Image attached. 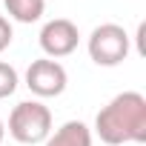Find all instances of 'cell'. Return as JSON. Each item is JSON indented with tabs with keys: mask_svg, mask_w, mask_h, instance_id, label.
Masks as SVG:
<instances>
[{
	"mask_svg": "<svg viewBox=\"0 0 146 146\" xmlns=\"http://www.w3.org/2000/svg\"><path fill=\"white\" fill-rule=\"evenodd\" d=\"M66 83H69V75H66L63 63H57L52 57L32 60V66L26 69V86L37 98H57V95H63Z\"/></svg>",
	"mask_w": 146,
	"mask_h": 146,
	"instance_id": "4",
	"label": "cell"
},
{
	"mask_svg": "<svg viewBox=\"0 0 146 146\" xmlns=\"http://www.w3.org/2000/svg\"><path fill=\"white\" fill-rule=\"evenodd\" d=\"M43 143L46 146H92V129L83 120H66Z\"/></svg>",
	"mask_w": 146,
	"mask_h": 146,
	"instance_id": "6",
	"label": "cell"
},
{
	"mask_svg": "<svg viewBox=\"0 0 146 146\" xmlns=\"http://www.w3.org/2000/svg\"><path fill=\"white\" fill-rule=\"evenodd\" d=\"M17 72H15V66H9V63H3L0 60V100L3 98H9V95H15L17 92Z\"/></svg>",
	"mask_w": 146,
	"mask_h": 146,
	"instance_id": "8",
	"label": "cell"
},
{
	"mask_svg": "<svg viewBox=\"0 0 146 146\" xmlns=\"http://www.w3.org/2000/svg\"><path fill=\"white\" fill-rule=\"evenodd\" d=\"M95 132L106 146H129L146 140V98L140 92H120L95 117Z\"/></svg>",
	"mask_w": 146,
	"mask_h": 146,
	"instance_id": "1",
	"label": "cell"
},
{
	"mask_svg": "<svg viewBox=\"0 0 146 146\" xmlns=\"http://www.w3.org/2000/svg\"><path fill=\"white\" fill-rule=\"evenodd\" d=\"M78 43H80V32H78L75 23L66 20V17H54V20H49L40 29V49L52 60L72 54L78 49Z\"/></svg>",
	"mask_w": 146,
	"mask_h": 146,
	"instance_id": "5",
	"label": "cell"
},
{
	"mask_svg": "<svg viewBox=\"0 0 146 146\" xmlns=\"http://www.w3.org/2000/svg\"><path fill=\"white\" fill-rule=\"evenodd\" d=\"M12 37H15V32H12V23L0 15V52H6L9 46H12Z\"/></svg>",
	"mask_w": 146,
	"mask_h": 146,
	"instance_id": "9",
	"label": "cell"
},
{
	"mask_svg": "<svg viewBox=\"0 0 146 146\" xmlns=\"http://www.w3.org/2000/svg\"><path fill=\"white\" fill-rule=\"evenodd\" d=\"M86 49L98 66H120L129 57V35L117 23H100L89 35Z\"/></svg>",
	"mask_w": 146,
	"mask_h": 146,
	"instance_id": "3",
	"label": "cell"
},
{
	"mask_svg": "<svg viewBox=\"0 0 146 146\" xmlns=\"http://www.w3.org/2000/svg\"><path fill=\"white\" fill-rule=\"evenodd\" d=\"M9 135L17 143L35 146L52 135V112L40 100H23L9 115Z\"/></svg>",
	"mask_w": 146,
	"mask_h": 146,
	"instance_id": "2",
	"label": "cell"
},
{
	"mask_svg": "<svg viewBox=\"0 0 146 146\" xmlns=\"http://www.w3.org/2000/svg\"><path fill=\"white\" fill-rule=\"evenodd\" d=\"M3 137H6V123L0 120V143H3Z\"/></svg>",
	"mask_w": 146,
	"mask_h": 146,
	"instance_id": "10",
	"label": "cell"
},
{
	"mask_svg": "<svg viewBox=\"0 0 146 146\" xmlns=\"http://www.w3.org/2000/svg\"><path fill=\"white\" fill-rule=\"evenodd\" d=\"M12 20L17 23H37L46 12V0H3Z\"/></svg>",
	"mask_w": 146,
	"mask_h": 146,
	"instance_id": "7",
	"label": "cell"
}]
</instances>
